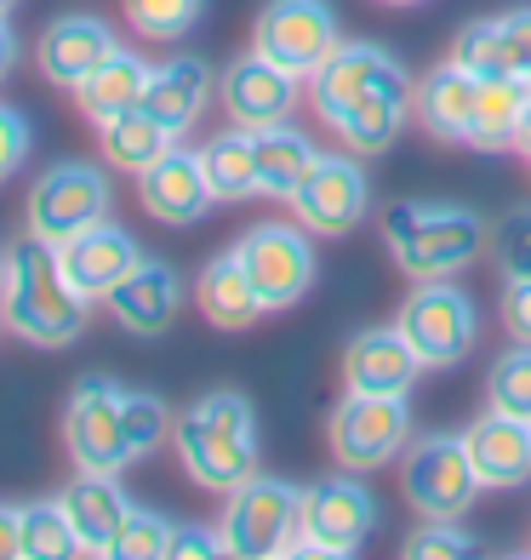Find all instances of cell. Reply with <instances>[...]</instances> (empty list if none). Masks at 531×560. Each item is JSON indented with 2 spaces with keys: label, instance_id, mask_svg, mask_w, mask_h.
Masks as SVG:
<instances>
[{
  "label": "cell",
  "instance_id": "ee69618b",
  "mask_svg": "<svg viewBox=\"0 0 531 560\" xmlns=\"http://www.w3.org/2000/svg\"><path fill=\"white\" fill-rule=\"evenodd\" d=\"M515 155L531 161V104H526V115H520V126H515Z\"/></svg>",
  "mask_w": 531,
  "mask_h": 560
},
{
  "label": "cell",
  "instance_id": "ffe728a7",
  "mask_svg": "<svg viewBox=\"0 0 531 560\" xmlns=\"http://www.w3.org/2000/svg\"><path fill=\"white\" fill-rule=\"evenodd\" d=\"M104 303L132 338H161L177 320V310H184V275H177L172 264H161V258H143Z\"/></svg>",
  "mask_w": 531,
  "mask_h": 560
},
{
  "label": "cell",
  "instance_id": "5bb4252c",
  "mask_svg": "<svg viewBox=\"0 0 531 560\" xmlns=\"http://www.w3.org/2000/svg\"><path fill=\"white\" fill-rule=\"evenodd\" d=\"M292 212L309 235H349V229L366 223L371 189H366V172L354 161V149L349 155H315L309 177L292 195Z\"/></svg>",
  "mask_w": 531,
  "mask_h": 560
},
{
  "label": "cell",
  "instance_id": "5b68a950",
  "mask_svg": "<svg viewBox=\"0 0 531 560\" xmlns=\"http://www.w3.org/2000/svg\"><path fill=\"white\" fill-rule=\"evenodd\" d=\"M217 526H223L229 555H240V560L286 555L297 544V526H303V487L274 480V475H251L246 487L229 492Z\"/></svg>",
  "mask_w": 531,
  "mask_h": 560
},
{
  "label": "cell",
  "instance_id": "8fae6325",
  "mask_svg": "<svg viewBox=\"0 0 531 560\" xmlns=\"http://www.w3.org/2000/svg\"><path fill=\"white\" fill-rule=\"evenodd\" d=\"M235 258L251 275L263 310H292L315 287V241L303 223H251L235 241Z\"/></svg>",
  "mask_w": 531,
  "mask_h": 560
},
{
  "label": "cell",
  "instance_id": "4dcf8cb0",
  "mask_svg": "<svg viewBox=\"0 0 531 560\" xmlns=\"http://www.w3.org/2000/svg\"><path fill=\"white\" fill-rule=\"evenodd\" d=\"M200 166H206L212 200H251V195H258V149H251L246 126L217 132L206 149H200Z\"/></svg>",
  "mask_w": 531,
  "mask_h": 560
},
{
  "label": "cell",
  "instance_id": "f546056e",
  "mask_svg": "<svg viewBox=\"0 0 531 560\" xmlns=\"http://www.w3.org/2000/svg\"><path fill=\"white\" fill-rule=\"evenodd\" d=\"M97 138H104V161L120 166V172H132V177H143V172L177 143L166 126H161V120H149L143 109H126L120 120L97 126Z\"/></svg>",
  "mask_w": 531,
  "mask_h": 560
},
{
  "label": "cell",
  "instance_id": "d590c367",
  "mask_svg": "<svg viewBox=\"0 0 531 560\" xmlns=\"http://www.w3.org/2000/svg\"><path fill=\"white\" fill-rule=\"evenodd\" d=\"M492 258L503 280H531V207H515L492 229Z\"/></svg>",
  "mask_w": 531,
  "mask_h": 560
},
{
  "label": "cell",
  "instance_id": "f1b7e54d",
  "mask_svg": "<svg viewBox=\"0 0 531 560\" xmlns=\"http://www.w3.org/2000/svg\"><path fill=\"white\" fill-rule=\"evenodd\" d=\"M531 104L526 81H503V74H480V92H474V120H469V149H515V126Z\"/></svg>",
  "mask_w": 531,
  "mask_h": 560
},
{
  "label": "cell",
  "instance_id": "e0dca14e",
  "mask_svg": "<svg viewBox=\"0 0 531 560\" xmlns=\"http://www.w3.org/2000/svg\"><path fill=\"white\" fill-rule=\"evenodd\" d=\"M417 377H423V361L400 326H366L343 349V389L354 395H412Z\"/></svg>",
  "mask_w": 531,
  "mask_h": 560
},
{
  "label": "cell",
  "instance_id": "836d02e7",
  "mask_svg": "<svg viewBox=\"0 0 531 560\" xmlns=\"http://www.w3.org/2000/svg\"><path fill=\"white\" fill-rule=\"evenodd\" d=\"M120 7H126V23H132L143 40H177L200 23L206 0H120Z\"/></svg>",
  "mask_w": 531,
  "mask_h": 560
},
{
  "label": "cell",
  "instance_id": "b9f144b4",
  "mask_svg": "<svg viewBox=\"0 0 531 560\" xmlns=\"http://www.w3.org/2000/svg\"><path fill=\"white\" fill-rule=\"evenodd\" d=\"M23 555V509L17 503H0V560Z\"/></svg>",
  "mask_w": 531,
  "mask_h": 560
},
{
  "label": "cell",
  "instance_id": "ab89813d",
  "mask_svg": "<svg viewBox=\"0 0 531 560\" xmlns=\"http://www.w3.org/2000/svg\"><path fill=\"white\" fill-rule=\"evenodd\" d=\"M30 161V120H23L12 104H0V184Z\"/></svg>",
  "mask_w": 531,
  "mask_h": 560
},
{
  "label": "cell",
  "instance_id": "52a82bcc",
  "mask_svg": "<svg viewBox=\"0 0 531 560\" xmlns=\"http://www.w3.org/2000/svg\"><path fill=\"white\" fill-rule=\"evenodd\" d=\"M109 207H115L109 172L92 166V161H63V166L35 177V189H30V235L46 241V246H63V241L81 235V229L104 223Z\"/></svg>",
  "mask_w": 531,
  "mask_h": 560
},
{
  "label": "cell",
  "instance_id": "8d00e7d4",
  "mask_svg": "<svg viewBox=\"0 0 531 560\" xmlns=\"http://www.w3.org/2000/svg\"><path fill=\"white\" fill-rule=\"evenodd\" d=\"M166 544H172V521L155 515V509H138L132 503V515H126L120 538H115V555L120 560H161Z\"/></svg>",
  "mask_w": 531,
  "mask_h": 560
},
{
  "label": "cell",
  "instance_id": "d6986e66",
  "mask_svg": "<svg viewBox=\"0 0 531 560\" xmlns=\"http://www.w3.org/2000/svg\"><path fill=\"white\" fill-rule=\"evenodd\" d=\"M138 200L149 218L161 223H200L212 207V184H206V166H200V149H166V155L138 177Z\"/></svg>",
  "mask_w": 531,
  "mask_h": 560
},
{
  "label": "cell",
  "instance_id": "c3c4849f",
  "mask_svg": "<svg viewBox=\"0 0 531 560\" xmlns=\"http://www.w3.org/2000/svg\"><path fill=\"white\" fill-rule=\"evenodd\" d=\"M526 92H531V81H526Z\"/></svg>",
  "mask_w": 531,
  "mask_h": 560
},
{
  "label": "cell",
  "instance_id": "277c9868",
  "mask_svg": "<svg viewBox=\"0 0 531 560\" xmlns=\"http://www.w3.org/2000/svg\"><path fill=\"white\" fill-rule=\"evenodd\" d=\"M384 241L412 280H451L480 258V246H492V229L458 200H394L384 212Z\"/></svg>",
  "mask_w": 531,
  "mask_h": 560
},
{
  "label": "cell",
  "instance_id": "60d3db41",
  "mask_svg": "<svg viewBox=\"0 0 531 560\" xmlns=\"http://www.w3.org/2000/svg\"><path fill=\"white\" fill-rule=\"evenodd\" d=\"M503 332L515 343H531V280H509L503 287Z\"/></svg>",
  "mask_w": 531,
  "mask_h": 560
},
{
  "label": "cell",
  "instance_id": "1f68e13d",
  "mask_svg": "<svg viewBox=\"0 0 531 560\" xmlns=\"http://www.w3.org/2000/svg\"><path fill=\"white\" fill-rule=\"evenodd\" d=\"M23 555H35V560H63V555H81V538H74V526H69V509H63V498L23 503Z\"/></svg>",
  "mask_w": 531,
  "mask_h": 560
},
{
  "label": "cell",
  "instance_id": "83f0119b",
  "mask_svg": "<svg viewBox=\"0 0 531 560\" xmlns=\"http://www.w3.org/2000/svg\"><path fill=\"white\" fill-rule=\"evenodd\" d=\"M251 149H258V195L286 200V207H292L297 184L309 177V166H315V155H320V149L309 143V132H297V126L274 120V126H263V132H251Z\"/></svg>",
  "mask_w": 531,
  "mask_h": 560
},
{
  "label": "cell",
  "instance_id": "f35d334b",
  "mask_svg": "<svg viewBox=\"0 0 531 560\" xmlns=\"http://www.w3.org/2000/svg\"><path fill=\"white\" fill-rule=\"evenodd\" d=\"M212 555H229V544H223V526H172L166 560H212Z\"/></svg>",
  "mask_w": 531,
  "mask_h": 560
},
{
  "label": "cell",
  "instance_id": "f6af8a7d",
  "mask_svg": "<svg viewBox=\"0 0 531 560\" xmlns=\"http://www.w3.org/2000/svg\"><path fill=\"white\" fill-rule=\"evenodd\" d=\"M384 7H423V0H384Z\"/></svg>",
  "mask_w": 531,
  "mask_h": 560
},
{
  "label": "cell",
  "instance_id": "4fadbf2b",
  "mask_svg": "<svg viewBox=\"0 0 531 560\" xmlns=\"http://www.w3.org/2000/svg\"><path fill=\"white\" fill-rule=\"evenodd\" d=\"M120 406H126V389L115 377L92 372L69 389V406H63V446L74 457V469H97V475H120L132 464L126 452V423H120Z\"/></svg>",
  "mask_w": 531,
  "mask_h": 560
},
{
  "label": "cell",
  "instance_id": "bcb514c9",
  "mask_svg": "<svg viewBox=\"0 0 531 560\" xmlns=\"http://www.w3.org/2000/svg\"><path fill=\"white\" fill-rule=\"evenodd\" d=\"M12 7H17V0H0V18H7V12H12Z\"/></svg>",
  "mask_w": 531,
  "mask_h": 560
},
{
  "label": "cell",
  "instance_id": "cb8c5ba5",
  "mask_svg": "<svg viewBox=\"0 0 531 560\" xmlns=\"http://www.w3.org/2000/svg\"><path fill=\"white\" fill-rule=\"evenodd\" d=\"M212 104V69L200 58H166L149 69V86H143V115L161 120L172 138H184L189 126L206 115Z\"/></svg>",
  "mask_w": 531,
  "mask_h": 560
},
{
  "label": "cell",
  "instance_id": "ac0fdd59",
  "mask_svg": "<svg viewBox=\"0 0 531 560\" xmlns=\"http://www.w3.org/2000/svg\"><path fill=\"white\" fill-rule=\"evenodd\" d=\"M451 63H463L469 74L531 81V7H515V12L463 23L458 40H451Z\"/></svg>",
  "mask_w": 531,
  "mask_h": 560
},
{
  "label": "cell",
  "instance_id": "30bf717a",
  "mask_svg": "<svg viewBox=\"0 0 531 560\" xmlns=\"http://www.w3.org/2000/svg\"><path fill=\"white\" fill-rule=\"evenodd\" d=\"M377 515L384 509L354 469L320 480V487H303V526L286 555H354L377 532Z\"/></svg>",
  "mask_w": 531,
  "mask_h": 560
},
{
  "label": "cell",
  "instance_id": "7dc6e473",
  "mask_svg": "<svg viewBox=\"0 0 531 560\" xmlns=\"http://www.w3.org/2000/svg\"><path fill=\"white\" fill-rule=\"evenodd\" d=\"M0 275H7V252H0Z\"/></svg>",
  "mask_w": 531,
  "mask_h": 560
},
{
  "label": "cell",
  "instance_id": "ba28073f",
  "mask_svg": "<svg viewBox=\"0 0 531 560\" xmlns=\"http://www.w3.org/2000/svg\"><path fill=\"white\" fill-rule=\"evenodd\" d=\"M332 457L354 475H371L394 464L400 452L412 446V406L406 395H343L332 412Z\"/></svg>",
  "mask_w": 531,
  "mask_h": 560
},
{
  "label": "cell",
  "instance_id": "74e56055",
  "mask_svg": "<svg viewBox=\"0 0 531 560\" xmlns=\"http://www.w3.org/2000/svg\"><path fill=\"white\" fill-rule=\"evenodd\" d=\"M400 555L406 560H463V555H474V538L458 521H423L412 538L400 544Z\"/></svg>",
  "mask_w": 531,
  "mask_h": 560
},
{
  "label": "cell",
  "instance_id": "e575fe53",
  "mask_svg": "<svg viewBox=\"0 0 531 560\" xmlns=\"http://www.w3.org/2000/svg\"><path fill=\"white\" fill-rule=\"evenodd\" d=\"M120 423H126V452H132V464L138 457H149L161 441H172V412L161 406V395H143V389H126V406H120Z\"/></svg>",
  "mask_w": 531,
  "mask_h": 560
},
{
  "label": "cell",
  "instance_id": "7a4b0ae2",
  "mask_svg": "<svg viewBox=\"0 0 531 560\" xmlns=\"http://www.w3.org/2000/svg\"><path fill=\"white\" fill-rule=\"evenodd\" d=\"M86 310L92 303L69 287V275L58 264V246L23 235L7 252V275H0V320H7L23 343H35V349L74 343L86 332Z\"/></svg>",
  "mask_w": 531,
  "mask_h": 560
},
{
  "label": "cell",
  "instance_id": "9c48e42d",
  "mask_svg": "<svg viewBox=\"0 0 531 560\" xmlns=\"http://www.w3.org/2000/svg\"><path fill=\"white\" fill-rule=\"evenodd\" d=\"M400 487H406V503L423 521H463L469 503L486 492L480 475L469 464L463 435H423L406 446V464H400Z\"/></svg>",
  "mask_w": 531,
  "mask_h": 560
},
{
  "label": "cell",
  "instance_id": "7c38bea8",
  "mask_svg": "<svg viewBox=\"0 0 531 560\" xmlns=\"http://www.w3.org/2000/svg\"><path fill=\"white\" fill-rule=\"evenodd\" d=\"M338 46H343L338 12L326 0H269L258 23H251V52H263L269 63L297 74V81H309Z\"/></svg>",
  "mask_w": 531,
  "mask_h": 560
},
{
  "label": "cell",
  "instance_id": "d6a6232c",
  "mask_svg": "<svg viewBox=\"0 0 531 560\" xmlns=\"http://www.w3.org/2000/svg\"><path fill=\"white\" fill-rule=\"evenodd\" d=\"M486 406H492V412H509V418L531 423V343H515V349H503L492 361V372H486Z\"/></svg>",
  "mask_w": 531,
  "mask_h": 560
},
{
  "label": "cell",
  "instance_id": "7bdbcfd3",
  "mask_svg": "<svg viewBox=\"0 0 531 560\" xmlns=\"http://www.w3.org/2000/svg\"><path fill=\"white\" fill-rule=\"evenodd\" d=\"M12 69H17V35H12V23L0 18V81H7Z\"/></svg>",
  "mask_w": 531,
  "mask_h": 560
},
{
  "label": "cell",
  "instance_id": "4316f807",
  "mask_svg": "<svg viewBox=\"0 0 531 560\" xmlns=\"http://www.w3.org/2000/svg\"><path fill=\"white\" fill-rule=\"evenodd\" d=\"M474 92H480V74H469L463 63H440L423 74L417 86V120L423 132H435L446 143H469V120H474Z\"/></svg>",
  "mask_w": 531,
  "mask_h": 560
},
{
  "label": "cell",
  "instance_id": "8992f818",
  "mask_svg": "<svg viewBox=\"0 0 531 560\" xmlns=\"http://www.w3.org/2000/svg\"><path fill=\"white\" fill-rule=\"evenodd\" d=\"M394 326L406 332V343L417 349L423 372H446L469 361V349L480 338V315H474V298L451 280H417V292L400 303Z\"/></svg>",
  "mask_w": 531,
  "mask_h": 560
},
{
  "label": "cell",
  "instance_id": "484cf974",
  "mask_svg": "<svg viewBox=\"0 0 531 560\" xmlns=\"http://www.w3.org/2000/svg\"><path fill=\"white\" fill-rule=\"evenodd\" d=\"M194 303H200V315H206L217 332H246L258 315H269L235 252H223V258H212L206 269L194 275Z\"/></svg>",
  "mask_w": 531,
  "mask_h": 560
},
{
  "label": "cell",
  "instance_id": "7402d4cb",
  "mask_svg": "<svg viewBox=\"0 0 531 560\" xmlns=\"http://www.w3.org/2000/svg\"><path fill=\"white\" fill-rule=\"evenodd\" d=\"M469 464L480 475V487H526L531 480V423L526 418H509V412H492L486 406V418H474L469 423Z\"/></svg>",
  "mask_w": 531,
  "mask_h": 560
},
{
  "label": "cell",
  "instance_id": "6da1fadb",
  "mask_svg": "<svg viewBox=\"0 0 531 560\" xmlns=\"http://www.w3.org/2000/svg\"><path fill=\"white\" fill-rule=\"evenodd\" d=\"M315 115L343 138L354 155H384L417 115V86L406 63L371 40H343L332 58L309 74Z\"/></svg>",
  "mask_w": 531,
  "mask_h": 560
},
{
  "label": "cell",
  "instance_id": "3957f363",
  "mask_svg": "<svg viewBox=\"0 0 531 560\" xmlns=\"http://www.w3.org/2000/svg\"><path fill=\"white\" fill-rule=\"evenodd\" d=\"M172 446L194 487L223 492V498L258 475V418H251L246 395L235 389H212L194 406H184L172 423Z\"/></svg>",
  "mask_w": 531,
  "mask_h": 560
},
{
  "label": "cell",
  "instance_id": "603a6c76",
  "mask_svg": "<svg viewBox=\"0 0 531 560\" xmlns=\"http://www.w3.org/2000/svg\"><path fill=\"white\" fill-rule=\"evenodd\" d=\"M109 52H115V30H109V23L92 18V12H69V18H58L52 30L40 35V74L52 86L74 92Z\"/></svg>",
  "mask_w": 531,
  "mask_h": 560
},
{
  "label": "cell",
  "instance_id": "2e32d148",
  "mask_svg": "<svg viewBox=\"0 0 531 560\" xmlns=\"http://www.w3.org/2000/svg\"><path fill=\"white\" fill-rule=\"evenodd\" d=\"M58 264H63V275H69V287L81 292L86 303H104L120 280L143 264V252H138V241L126 235L120 223L104 218V223L81 229L74 241H63V246H58Z\"/></svg>",
  "mask_w": 531,
  "mask_h": 560
},
{
  "label": "cell",
  "instance_id": "9a60e30c",
  "mask_svg": "<svg viewBox=\"0 0 531 560\" xmlns=\"http://www.w3.org/2000/svg\"><path fill=\"white\" fill-rule=\"evenodd\" d=\"M217 97L229 109L235 126L246 132H263L274 120H292V104H297V74H286L281 63H269L263 52H246L223 69L217 81Z\"/></svg>",
  "mask_w": 531,
  "mask_h": 560
},
{
  "label": "cell",
  "instance_id": "d4e9b609",
  "mask_svg": "<svg viewBox=\"0 0 531 560\" xmlns=\"http://www.w3.org/2000/svg\"><path fill=\"white\" fill-rule=\"evenodd\" d=\"M149 69L138 52H126V46H115V52L97 63L81 86H74V104H81V115L92 126H109L120 120L126 109H143V86H149Z\"/></svg>",
  "mask_w": 531,
  "mask_h": 560
},
{
  "label": "cell",
  "instance_id": "44dd1931",
  "mask_svg": "<svg viewBox=\"0 0 531 560\" xmlns=\"http://www.w3.org/2000/svg\"><path fill=\"white\" fill-rule=\"evenodd\" d=\"M63 509H69L74 538H81V555H115V538L126 515H132V498H126L120 475L74 469V480L63 487Z\"/></svg>",
  "mask_w": 531,
  "mask_h": 560
}]
</instances>
